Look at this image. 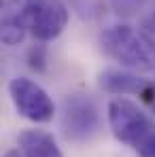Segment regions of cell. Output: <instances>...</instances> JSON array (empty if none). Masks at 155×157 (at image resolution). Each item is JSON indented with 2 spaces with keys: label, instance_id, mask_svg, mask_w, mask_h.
<instances>
[{
  "label": "cell",
  "instance_id": "obj_1",
  "mask_svg": "<svg viewBox=\"0 0 155 157\" xmlns=\"http://www.w3.org/2000/svg\"><path fill=\"white\" fill-rule=\"evenodd\" d=\"M102 51L136 72H153L155 70V47L138 30L132 26H110L100 34Z\"/></svg>",
  "mask_w": 155,
  "mask_h": 157
},
{
  "label": "cell",
  "instance_id": "obj_2",
  "mask_svg": "<svg viewBox=\"0 0 155 157\" xmlns=\"http://www.w3.org/2000/svg\"><path fill=\"white\" fill-rule=\"evenodd\" d=\"M106 115L113 136L119 142L134 147L136 151L153 136V125L145 115V110L138 108V104H134L128 98H113L108 102Z\"/></svg>",
  "mask_w": 155,
  "mask_h": 157
},
{
  "label": "cell",
  "instance_id": "obj_3",
  "mask_svg": "<svg viewBox=\"0 0 155 157\" xmlns=\"http://www.w3.org/2000/svg\"><path fill=\"white\" fill-rule=\"evenodd\" d=\"M28 34L47 43L57 38L68 24V9L62 0H21Z\"/></svg>",
  "mask_w": 155,
  "mask_h": 157
},
{
  "label": "cell",
  "instance_id": "obj_4",
  "mask_svg": "<svg viewBox=\"0 0 155 157\" xmlns=\"http://www.w3.org/2000/svg\"><path fill=\"white\" fill-rule=\"evenodd\" d=\"M9 96L13 100L15 110L34 123H47L55 115V104L51 96L32 78L17 77L9 83Z\"/></svg>",
  "mask_w": 155,
  "mask_h": 157
},
{
  "label": "cell",
  "instance_id": "obj_5",
  "mask_svg": "<svg viewBox=\"0 0 155 157\" xmlns=\"http://www.w3.org/2000/svg\"><path fill=\"white\" fill-rule=\"evenodd\" d=\"M100 128V115L91 98L87 96H70L64 102L62 113V130L70 142H87L96 136Z\"/></svg>",
  "mask_w": 155,
  "mask_h": 157
},
{
  "label": "cell",
  "instance_id": "obj_6",
  "mask_svg": "<svg viewBox=\"0 0 155 157\" xmlns=\"http://www.w3.org/2000/svg\"><path fill=\"white\" fill-rule=\"evenodd\" d=\"M17 144L24 157H64L55 138L45 130H24L17 136Z\"/></svg>",
  "mask_w": 155,
  "mask_h": 157
},
{
  "label": "cell",
  "instance_id": "obj_7",
  "mask_svg": "<svg viewBox=\"0 0 155 157\" xmlns=\"http://www.w3.org/2000/svg\"><path fill=\"white\" fill-rule=\"evenodd\" d=\"M28 34L26 21H24V13H21V0H4L2 4V28H0V36L2 43L13 47L19 45Z\"/></svg>",
  "mask_w": 155,
  "mask_h": 157
},
{
  "label": "cell",
  "instance_id": "obj_8",
  "mask_svg": "<svg viewBox=\"0 0 155 157\" xmlns=\"http://www.w3.org/2000/svg\"><path fill=\"white\" fill-rule=\"evenodd\" d=\"M147 83L140 81L132 72L123 70H106L100 75V87L108 94H117V96H126V94H140L142 87Z\"/></svg>",
  "mask_w": 155,
  "mask_h": 157
},
{
  "label": "cell",
  "instance_id": "obj_9",
  "mask_svg": "<svg viewBox=\"0 0 155 157\" xmlns=\"http://www.w3.org/2000/svg\"><path fill=\"white\" fill-rule=\"evenodd\" d=\"M28 62H30V68L43 72V70H45V49H43L41 45L32 47L30 53H28Z\"/></svg>",
  "mask_w": 155,
  "mask_h": 157
},
{
  "label": "cell",
  "instance_id": "obj_10",
  "mask_svg": "<svg viewBox=\"0 0 155 157\" xmlns=\"http://www.w3.org/2000/svg\"><path fill=\"white\" fill-rule=\"evenodd\" d=\"M138 96L142 98V102L149 106V108H151V113L155 115V85H153V83H147Z\"/></svg>",
  "mask_w": 155,
  "mask_h": 157
},
{
  "label": "cell",
  "instance_id": "obj_11",
  "mask_svg": "<svg viewBox=\"0 0 155 157\" xmlns=\"http://www.w3.org/2000/svg\"><path fill=\"white\" fill-rule=\"evenodd\" d=\"M138 153H140L142 157H155V134L138 149Z\"/></svg>",
  "mask_w": 155,
  "mask_h": 157
},
{
  "label": "cell",
  "instance_id": "obj_12",
  "mask_svg": "<svg viewBox=\"0 0 155 157\" xmlns=\"http://www.w3.org/2000/svg\"><path fill=\"white\" fill-rule=\"evenodd\" d=\"M4 157H24V155H19L17 151H9V153H6V155H4Z\"/></svg>",
  "mask_w": 155,
  "mask_h": 157
}]
</instances>
